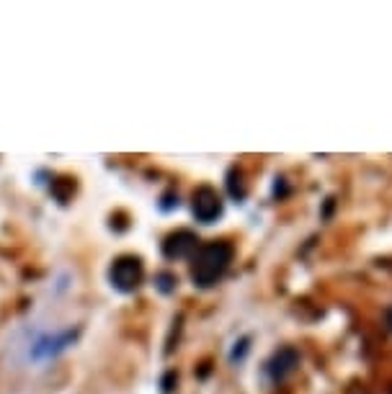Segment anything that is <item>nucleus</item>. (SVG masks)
I'll return each mask as SVG.
<instances>
[{"label": "nucleus", "mask_w": 392, "mask_h": 394, "mask_svg": "<svg viewBox=\"0 0 392 394\" xmlns=\"http://www.w3.org/2000/svg\"><path fill=\"white\" fill-rule=\"evenodd\" d=\"M232 250L230 243H224V240H217V243H207L201 245L196 255L191 260V278L196 286H212L217 284L219 278L224 276V271L230 269L232 263Z\"/></svg>", "instance_id": "1"}, {"label": "nucleus", "mask_w": 392, "mask_h": 394, "mask_svg": "<svg viewBox=\"0 0 392 394\" xmlns=\"http://www.w3.org/2000/svg\"><path fill=\"white\" fill-rule=\"evenodd\" d=\"M111 284L119 289V292L124 294H132L140 289V284H142V263H140V258H135V255H124V258H119L116 263L111 266Z\"/></svg>", "instance_id": "2"}, {"label": "nucleus", "mask_w": 392, "mask_h": 394, "mask_svg": "<svg viewBox=\"0 0 392 394\" xmlns=\"http://www.w3.org/2000/svg\"><path fill=\"white\" fill-rule=\"evenodd\" d=\"M191 212L194 217L204 224L209 222H215L222 217V198L217 193L215 189H209V186H201V189L194 191V198H191Z\"/></svg>", "instance_id": "3"}, {"label": "nucleus", "mask_w": 392, "mask_h": 394, "mask_svg": "<svg viewBox=\"0 0 392 394\" xmlns=\"http://www.w3.org/2000/svg\"><path fill=\"white\" fill-rule=\"evenodd\" d=\"M196 235L189 232V229H178L173 235L165 237V243H163V252H165V258L170 260H178V258H189L191 252H196Z\"/></svg>", "instance_id": "4"}, {"label": "nucleus", "mask_w": 392, "mask_h": 394, "mask_svg": "<svg viewBox=\"0 0 392 394\" xmlns=\"http://www.w3.org/2000/svg\"><path fill=\"white\" fill-rule=\"evenodd\" d=\"M297 363H299V353H297L295 348H281V351H276L271 355V361L266 363V371H269V376L273 381H279V379L289 376L295 371Z\"/></svg>", "instance_id": "5"}, {"label": "nucleus", "mask_w": 392, "mask_h": 394, "mask_svg": "<svg viewBox=\"0 0 392 394\" xmlns=\"http://www.w3.org/2000/svg\"><path fill=\"white\" fill-rule=\"evenodd\" d=\"M158 281H161V289H163V292H170V284H173L176 278L168 276V273H163V276H158Z\"/></svg>", "instance_id": "6"}, {"label": "nucleus", "mask_w": 392, "mask_h": 394, "mask_svg": "<svg viewBox=\"0 0 392 394\" xmlns=\"http://www.w3.org/2000/svg\"><path fill=\"white\" fill-rule=\"evenodd\" d=\"M235 346H241V348H235V351H232V358H238V355H243L245 351H248V338H243L241 343H235Z\"/></svg>", "instance_id": "7"}, {"label": "nucleus", "mask_w": 392, "mask_h": 394, "mask_svg": "<svg viewBox=\"0 0 392 394\" xmlns=\"http://www.w3.org/2000/svg\"><path fill=\"white\" fill-rule=\"evenodd\" d=\"M384 320H387V325H390V327H392V307L387 309V315H384Z\"/></svg>", "instance_id": "8"}]
</instances>
